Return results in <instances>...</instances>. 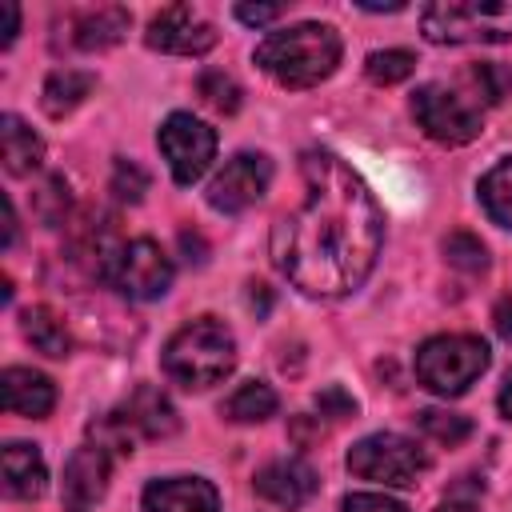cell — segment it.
Wrapping results in <instances>:
<instances>
[{"mask_svg":"<svg viewBox=\"0 0 512 512\" xmlns=\"http://www.w3.org/2000/svg\"><path fill=\"white\" fill-rule=\"evenodd\" d=\"M300 184V204L272 224V264L308 296H344L380 256V204L364 176L324 148L300 156Z\"/></svg>","mask_w":512,"mask_h":512,"instance_id":"1","label":"cell"},{"mask_svg":"<svg viewBox=\"0 0 512 512\" xmlns=\"http://www.w3.org/2000/svg\"><path fill=\"white\" fill-rule=\"evenodd\" d=\"M256 64L284 88H312L328 80L340 64V36L332 24H292L280 32H268L256 44Z\"/></svg>","mask_w":512,"mask_h":512,"instance_id":"2","label":"cell"},{"mask_svg":"<svg viewBox=\"0 0 512 512\" xmlns=\"http://www.w3.org/2000/svg\"><path fill=\"white\" fill-rule=\"evenodd\" d=\"M160 364L180 388H212L236 368V336L216 316H196L168 336Z\"/></svg>","mask_w":512,"mask_h":512,"instance_id":"3","label":"cell"},{"mask_svg":"<svg viewBox=\"0 0 512 512\" xmlns=\"http://www.w3.org/2000/svg\"><path fill=\"white\" fill-rule=\"evenodd\" d=\"M420 28L432 44H500L512 40V0H436Z\"/></svg>","mask_w":512,"mask_h":512,"instance_id":"4","label":"cell"},{"mask_svg":"<svg viewBox=\"0 0 512 512\" xmlns=\"http://www.w3.org/2000/svg\"><path fill=\"white\" fill-rule=\"evenodd\" d=\"M488 368V344L468 332L432 336L416 348V380L436 396H460Z\"/></svg>","mask_w":512,"mask_h":512,"instance_id":"5","label":"cell"},{"mask_svg":"<svg viewBox=\"0 0 512 512\" xmlns=\"http://www.w3.org/2000/svg\"><path fill=\"white\" fill-rule=\"evenodd\" d=\"M348 472L384 488H408L428 472V452L400 432H372L348 448Z\"/></svg>","mask_w":512,"mask_h":512,"instance_id":"6","label":"cell"},{"mask_svg":"<svg viewBox=\"0 0 512 512\" xmlns=\"http://www.w3.org/2000/svg\"><path fill=\"white\" fill-rule=\"evenodd\" d=\"M412 116L428 140L448 144V148L480 136V108L444 84H420L412 92Z\"/></svg>","mask_w":512,"mask_h":512,"instance_id":"7","label":"cell"},{"mask_svg":"<svg viewBox=\"0 0 512 512\" xmlns=\"http://www.w3.org/2000/svg\"><path fill=\"white\" fill-rule=\"evenodd\" d=\"M156 144H160L176 184H196L216 160V132L204 120H196L192 112H172L160 124Z\"/></svg>","mask_w":512,"mask_h":512,"instance_id":"8","label":"cell"},{"mask_svg":"<svg viewBox=\"0 0 512 512\" xmlns=\"http://www.w3.org/2000/svg\"><path fill=\"white\" fill-rule=\"evenodd\" d=\"M108 284L116 292H124L128 300H156L172 284V260L156 240L136 236V240L120 244L116 260L108 268Z\"/></svg>","mask_w":512,"mask_h":512,"instance_id":"9","label":"cell"},{"mask_svg":"<svg viewBox=\"0 0 512 512\" xmlns=\"http://www.w3.org/2000/svg\"><path fill=\"white\" fill-rule=\"evenodd\" d=\"M272 184V160L260 152H236L208 184V204L216 212H244L252 208Z\"/></svg>","mask_w":512,"mask_h":512,"instance_id":"10","label":"cell"},{"mask_svg":"<svg viewBox=\"0 0 512 512\" xmlns=\"http://www.w3.org/2000/svg\"><path fill=\"white\" fill-rule=\"evenodd\" d=\"M108 472H112V456L104 448L96 444L76 448L64 464V484H60L64 512H92L108 492Z\"/></svg>","mask_w":512,"mask_h":512,"instance_id":"11","label":"cell"},{"mask_svg":"<svg viewBox=\"0 0 512 512\" xmlns=\"http://www.w3.org/2000/svg\"><path fill=\"white\" fill-rule=\"evenodd\" d=\"M148 48L156 52H172V56H200L216 44V28L208 20H200L192 8L184 4H172L164 8L160 16H152L148 32H144Z\"/></svg>","mask_w":512,"mask_h":512,"instance_id":"12","label":"cell"},{"mask_svg":"<svg viewBox=\"0 0 512 512\" xmlns=\"http://www.w3.org/2000/svg\"><path fill=\"white\" fill-rule=\"evenodd\" d=\"M252 488H256L268 504H276V508H300V504H308V500L316 496L320 476H316V468H312L308 460H300V456H280V460H268V464L256 472Z\"/></svg>","mask_w":512,"mask_h":512,"instance_id":"13","label":"cell"},{"mask_svg":"<svg viewBox=\"0 0 512 512\" xmlns=\"http://www.w3.org/2000/svg\"><path fill=\"white\" fill-rule=\"evenodd\" d=\"M144 512H220V496L200 476H168L144 488Z\"/></svg>","mask_w":512,"mask_h":512,"instance_id":"14","label":"cell"},{"mask_svg":"<svg viewBox=\"0 0 512 512\" xmlns=\"http://www.w3.org/2000/svg\"><path fill=\"white\" fill-rule=\"evenodd\" d=\"M0 388H4V408L16 412V416H32V420H40V416H48L52 404H56V388H52V380H48L44 372H32V368H20V364L4 368Z\"/></svg>","mask_w":512,"mask_h":512,"instance_id":"15","label":"cell"},{"mask_svg":"<svg viewBox=\"0 0 512 512\" xmlns=\"http://www.w3.org/2000/svg\"><path fill=\"white\" fill-rule=\"evenodd\" d=\"M120 412H124V416H128V424H132L140 436H148V440L172 436V432L180 428V416H176L172 400H168L160 388H152V384H140V388L124 400V408H120Z\"/></svg>","mask_w":512,"mask_h":512,"instance_id":"16","label":"cell"},{"mask_svg":"<svg viewBox=\"0 0 512 512\" xmlns=\"http://www.w3.org/2000/svg\"><path fill=\"white\" fill-rule=\"evenodd\" d=\"M48 488V468L36 444L12 440L4 448V492L16 500H36Z\"/></svg>","mask_w":512,"mask_h":512,"instance_id":"17","label":"cell"},{"mask_svg":"<svg viewBox=\"0 0 512 512\" xmlns=\"http://www.w3.org/2000/svg\"><path fill=\"white\" fill-rule=\"evenodd\" d=\"M128 24H132V16H128L124 8H116V4L88 8V12H80V16L72 20V44L84 48V52H92V48H112V44L128 32Z\"/></svg>","mask_w":512,"mask_h":512,"instance_id":"18","label":"cell"},{"mask_svg":"<svg viewBox=\"0 0 512 512\" xmlns=\"http://www.w3.org/2000/svg\"><path fill=\"white\" fill-rule=\"evenodd\" d=\"M0 152H4V168L12 176H28L44 160V140L20 116L8 112V116H0Z\"/></svg>","mask_w":512,"mask_h":512,"instance_id":"19","label":"cell"},{"mask_svg":"<svg viewBox=\"0 0 512 512\" xmlns=\"http://www.w3.org/2000/svg\"><path fill=\"white\" fill-rule=\"evenodd\" d=\"M96 76L84 72V68H56L48 80H44V92H40V104L48 116H68L88 92H92Z\"/></svg>","mask_w":512,"mask_h":512,"instance_id":"20","label":"cell"},{"mask_svg":"<svg viewBox=\"0 0 512 512\" xmlns=\"http://www.w3.org/2000/svg\"><path fill=\"white\" fill-rule=\"evenodd\" d=\"M24 336H28V344L36 348V352H44V356H52V360H60V356H68V348H72V336H68V328H64V320L52 312V308H28L24 312Z\"/></svg>","mask_w":512,"mask_h":512,"instance_id":"21","label":"cell"},{"mask_svg":"<svg viewBox=\"0 0 512 512\" xmlns=\"http://www.w3.org/2000/svg\"><path fill=\"white\" fill-rule=\"evenodd\" d=\"M480 204L500 228H512V156H504L480 176Z\"/></svg>","mask_w":512,"mask_h":512,"instance_id":"22","label":"cell"},{"mask_svg":"<svg viewBox=\"0 0 512 512\" xmlns=\"http://www.w3.org/2000/svg\"><path fill=\"white\" fill-rule=\"evenodd\" d=\"M276 392L268 388V384H260V380H248V384H240L228 400H224V416L228 420H236V424H260V420H268L272 412H276Z\"/></svg>","mask_w":512,"mask_h":512,"instance_id":"23","label":"cell"},{"mask_svg":"<svg viewBox=\"0 0 512 512\" xmlns=\"http://www.w3.org/2000/svg\"><path fill=\"white\" fill-rule=\"evenodd\" d=\"M464 80H468V88H472V96H476L480 104H500V100L512 92V72H508L504 64H496V60L472 64V68L464 72Z\"/></svg>","mask_w":512,"mask_h":512,"instance_id":"24","label":"cell"},{"mask_svg":"<svg viewBox=\"0 0 512 512\" xmlns=\"http://www.w3.org/2000/svg\"><path fill=\"white\" fill-rule=\"evenodd\" d=\"M416 420H420L424 436H432L436 444H448V448H456L472 436V420L460 412H448V408H424Z\"/></svg>","mask_w":512,"mask_h":512,"instance_id":"25","label":"cell"},{"mask_svg":"<svg viewBox=\"0 0 512 512\" xmlns=\"http://www.w3.org/2000/svg\"><path fill=\"white\" fill-rule=\"evenodd\" d=\"M92 444L96 448H104L108 456H132V424H128V416L116 408V412H104V416H96L92 420Z\"/></svg>","mask_w":512,"mask_h":512,"instance_id":"26","label":"cell"},{"mask_svg":"<svg viewBox=\"0 0 512 512\" xmlns=\"http://www.w3.org/2000/svg\"><path fill=\"white\" fill-rule=\"evenodd\" d=\"M412 68H416V56H412V52H404V48L372 52V56H368V64H364L368 80H376V84H400V80H408V76H412Z\"/></svg>","mask_w":512,"mask_h":512,"instance_id":"27","label":"cell"},{"mask_svg":"<svg viewBox=\"0 0 512 512\" xmlns=\"http://www.w3.org/2000/svg\"><path fill=\"white\" fill-rule=\"evenodd\" d=\"M196 92H200V100H204L208 108H216V112H236V108H240V84H236L228 72H220V68H208V72L196 80Z\"/></svg>","mask_w":512,"mask_h":512,"instance_id":"28","label":"cell"},{"mask_svg":"<svg viewBox=\"0 0 512 512\" xmlns=\"http://www.w3.org/2000/svg\"><path fill=\"white\" fill-rule=\"evenodd\" d=\"M444 256H448V264L460 268V272H484V268H488V252H484V244H480L472 232H452V236L444 240Z\"/></svg>","mask_w":512,"mask_h":512,"instance_id":"29","label":"cell"},{"mask_svg":"<svg viewBox=\"0 0 512 512\" xmlns=\"http://www.w3.org/2000/svg\"><path fill=\"white\" fill-rule=\"evenodd\" d=\"M108 188H112L120 200L136 204V200L148 192V172H144L136 160H116V164H112V180H108Z\"/></svg>","mask_w":512,"mask_h":512,"instance_id":"30","label":"cell"},{"mask_svg":"<svg viewBox=\"0 0 512 512\" xmlns=\"http://www.w3.org/2000/svg\"><path fill=\"white\" fill-rule=\"evenodd\" d=\"M36 216L44 224H60L68 216V184L60 176H48L40 188H36Z\"/></svg>","mask_w":512,"mask_h":512,"instance_id":"31","label":"cell"},{"mask_svg":"<svg viewBox=\"0 0 512 512\" xmlns=\"http://www.w3.org/2000/svg\"><path fill=\"white\" fill-rule=\"evenodd\" d=\"M316 412L320 416H328V420H344V416H356V400L344 392V388H324L320 396H316Z\"/></svg>","mask_w":512,"mask_h":512,"instance_id":"32","label":"cell"},{"mask_svg":"<svg viewBox=\"0 0 512 512\" xmlns=\"http://www.w3.org/2000/svg\"><path fill=\"white\" fill-rule=\"evenodd\" d=\"M344 512H408V508L384 492H352L344 500Z\"/></svg>","mask_w":512,"mask_h":512,"instance_id":"33","label":"cell"},{"mask_svg":"<svg viewBox=\"0 0 512 512\" xmlns=\"http://www.w3.org/2000/svg\"><path fill=\"white\" fill-rule=\"evenodd\" d=\"M280 16V4H236V20L244 24H272Z\"/></svg>","mask_w":512,"mask_h":512,"instance_id":"34","label":"cell"},{"mask_svg":"<svg viewBox=\"0 0 512 512\" xmlns=\"http://www.w3.org/2000/svg\"><path fill=\"white\" fill-rule=\"evenodd\" d=\"M16 28H20V8L12 0H0V48L16 40Z\"/></svg>","mask_w":512,"mask_h":512,"instance_id":"35","label":"cell"},{"mask_svg":"<svg viewBox=\"0 0 512 512\" xmlns=\"http://www.w3.org/2000/svg\"><path fill=\"white\" fill-rule=\"evenodd\" d=\"M492 324H496V332H500L504 340H512V300H500V304H496Z\"/></svg>","mask_w":512,"mask_h":512,"instance_id":"36","label":"cell"},{"mask_svg":"<svg viewBox=\"0 0 512 512\" xmlns=\"http://www.w3.org/2000/svg\"><path fill=\"white\" fill-rule=\"evenodd\" d=\"M0 212H4V248H12V240H16V212H12L8 196H0Z\"/></svg>","mask_w":512,"mask_h":512,"instance_id":"37","label":"cell"},{"mask_svg":"<svg viewBox=\"0 0 512 512\" xmlns=\"http://www.w3.org/2000/svg\"><path fill=\"white\" fill-rule=\"evenodd\" d=\"M496 404H500V412L512 420V372L504 376V384H500V396H496Z\"/></svg>","mask_w":512,"mask_h":512,"instance_id":"38","label":"cell"},{"mask_svg":"<svg viewBox=\"0 0 512 512\" xmlns=\"http://www.w3.org/2000/svg\"><path fill=\"white\" fill-rule=\"evenodd\" d=\"M436 512H480L476 504H468V500H448V504H440Z\"/></svg>","mask_w":512,"mask_h":512,"instance_id":"39","label":"cell"}]
</instances>
